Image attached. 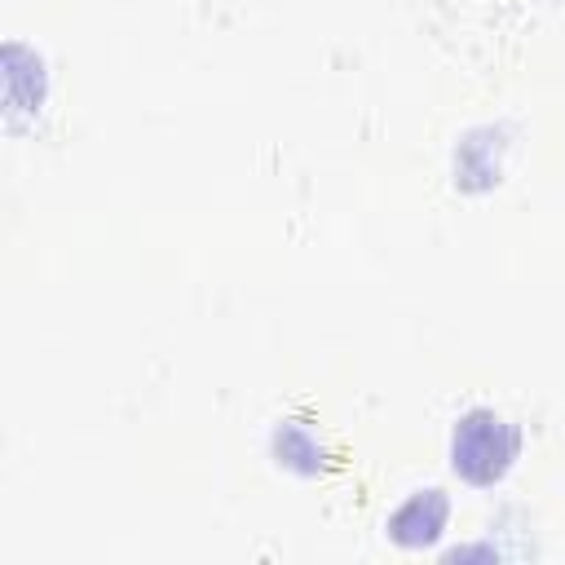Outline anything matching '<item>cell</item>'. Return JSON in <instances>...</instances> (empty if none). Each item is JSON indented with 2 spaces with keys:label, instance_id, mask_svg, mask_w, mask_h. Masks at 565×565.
Segmentation results:
<instances>
[{
  "label": "cell",
  "instance_id": "1",
  "mask_svg": "<svg viewBox=\"0 0 565 565\" xmlns=\"http://www.w3.org/2000/svg\"><path fill=\"white\" fill-rule=\"evenodd\" d=\"M516 428L494 411H468L450 437V463L472 486H494L516 459Z\"/></svg>",
  "mask_w": 565,
  "mask_h": 565
},
{
  "label": "cell",
  "instance_id": "2",
  "mask_svg": "<svg viewBox=\"0 0 565 565\" xmlns=\"http://www.w3.org/2000/svg\"><path fill=\"white\" fill-rule=\"evenodd\" d=\"M441 525H446V499H441V490H424V494H415V499L402 503L397 516L388 521L393 539L406 543V547H424V543H433V539L441 534Z\"/></svg>",
  "mask_w": 565,
  "mask_h": 565
}]
</instances>
